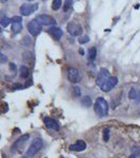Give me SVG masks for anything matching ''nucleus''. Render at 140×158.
Returning <instances> with one entry per match:
<instances>
[{"instance_id": "nucleus-8", "label": "nucleus", "mask_w": 140, "mask_h": 158, "mask_svg": "<svg viewBox=\"0 0 140 158\" xmlns=\"http://www.w3.org/2000/svg\"><path fill=\"white\" fill-rule=\"evenodd\" d=\"M38 9V4L34 3V4H29V3H25L22 7H20V13L23 16H29L31 14L34 13L36 10Z\"/></svg>"}, {"instance_id": "nucleus-1", "label": "nucleus", "mask_w": 140, "mask_h": 158, "mask_svg": "<svg viewBox=\"0 0 140 158\" xmlns=\"http://www.w3.org/2000/svg\"><path fill=\"white\" fill-rule=\"evenodd\" d=\"M94 109H95L96 114L99 117H105L108 114V103L102 97L97 98V100L95 101V104H94Z\"/></svg>"}, {"instance_id": "nucleus-22", "label": "nucleus", "mask_w": 140, "mask_h": 158, "mask_svg": "<svg viewBox=\"0 0 140 158\" xmlns=\"http://www.w3.org/2000/svg\"><path fill=\"white\" fill-rule=\"evenodd\" d=\"M78 41H79L80 44H84V43H86V42L90 41V37L88 36H81L79 39H78Z\"/></svg>"}, {"instance_id": "nucleus-30", "label": "nucleus", "mask_w": 140, "mask_h": 158, "mask_svg": "<svg viewBox=\"0 0 140 158\" xmlns=\"http://www.w3.org/2000/svg\"><path fill=\"white\" fill-rule=\"evenodd\" d=\"M1 33H2V30H1V29H0V34H1Z\"/></svg>"}, {"instance_id": "nucleus-14", "label": "nucleus", "mask_w": 140, "mask_h": 158, "mask_svg": "<svg viewBox=\"0 0 140 158\" xmlns=\"http://www.w3.org/2000/svg\"><path fill=\"white\" fill-rule=\"evenodd\" d=\"M96 56H97V50H96L95 47H91L88 50V60L94 61L96 59Z\"/></svg>"}, {"instance_id": "nucleus-16", "label": "nucleus", "mask_w": 140, "mask_h": 158, "mask_svg": "<svg viewBox=\"0 0 140 158\" xmlns=\"http://www.w3.org/2000/svg\"><path fill=\"white\" fill-rule=\"evenodd\" d=\"M12 30H13L14 34H18L22 30V23H13L12 25Z\"/></svg>"}, {"instance_id": "nucleus-21", "label": "nucleus", "mask_w": 140, "mask_h": 158, "mask_svg": "<svg viewBox=\"0 0 140 158\" xmlns=\"http://www.w3.org/2000/svg\"><path fill=\"white\" fill-rule=\"evenodd\" d=\"M129 98L130 99H136L137 98V91L135 89H132L129 93Z\"/></svg>"}, {"instance_id": "nucleus-23", "label": "nucleus", "mask_w": 140, "mask_h": 158, "mask_svg": "<svg viewBox=\"0 0 140 158\" xmlns=\"http://www.w3.org/2000/svg\"><path fill=\"white\" fill-rule=\"evenodd\" d=\"M72 4H73L72 1H66V2H64V5H63V12H68L69 10L71 9Z\"/></svg>"}, {"instance_id": "nucleus-12", "label": "nucleus", "mask_w": 140, "mask_h": 158, "mask_svg": "<svg viewBox=\"0 0 140 158\" xmlns=\"http://www.w3.org/2000/svg\"><path fill=\"white\" fill-rule=\"evenodd\" d=\"M85 149H86V143L83 140H78L76 143H74V145H72L70 147L71 151H74V152H81V151H84Z\"/></svg>"}, {"instance_id": "nucleus-3", "label": "nucleus", "mask_w": 140, "mask_h": 158, "mask_svg": "<svg viewBox=\"0 0 140 158\" xmlns=\"http://www.w3.org/2000/svg\"><path fill=\"white\" fill-rule=\"evenodd\" d=\"M41 30H42V27L39 24L38 21H37L36 19L29 21V22L27 23V31H29V33L32 35V36H34V37L38 36L41 33Z\"/></svg>"}, {"instance_id": "nucleus-13", "label": "nucleus", "mask_w": 140, "mask_h": 158, "mask_svg": "<svg viewBox=\"0 0 140 158\" xmlns=\"http://www.w3.org/2000/svg\"><path fill=\"white\" fill-rule=\"evenodd\" d=\"M43 121H44V124L48 126L49 129L55 130V131H58V130H59V123L55 119H53V118L45 117Z\"/></svg>"}, {"instance_id": "nucleus-25", "label": "nucleus", "mask_w": 140, "mask_h": 158, "mask_svg": "<svg viewBox=\"0 0 140 158\" xmlns=\"http://www.w3.org/2000/svg\"><path fill=\"white\" fill-rule=\"evenodd\" d=\"M73 93H74V95L76 96V97H79L80 95H81L80 89L78 88V86H75V88H73Z\"/></svg>"}, {"instance_id": "nucleus-7", "label": "nucleus", "mask_w": 140, "mask_h": 158, "mask_svg": "<svg viewBox=\"0 0 140 158\" xmlns=\"http://www.w3.org/2000/svg\"><path fill=\"white\" fill-rule=\"evenodd\" d=\"M118 83V78L115 76H111L110 78H108V80L105 82V83L103 84L102 86H100V89H101L103 92L108 93L110 92V91H112L114 88H115L116 86H117Z\"/></svg>"}, {"instance_id": "nucleus-27", "label": "nucleus", "mask_w": 140, "mask_h": 158, "mask_svg": "<svg viewBox=\"0 0 140 158\" xmlns=\"http://www.w3.org/2000/svg\"><path fill=\"white\" fill-rule=\"evenodd\" d=\"M10 70L15 72V71H16V66H15L14 63H10Z\"/></svg>"}, {"instance_id": "nucleus-15", "label": "nucleus", "mask_w": 140, "mask_h": 158, "mask_svg": "<svg viewBox=\"0 0 140 158\" xmlns=\"http://www.w3.org/2000/svg\"><path fill=\"white\" fill-rule=\"evenodd\" d=\"M29 75V70L27 66H20V77L21 78H27Z\"/></svg>"}, {"instance_id": "nucleus-6", "label": "nucleus", "mask_w": 140, "mask_h": 158, "mask_svg": "<svg viewBox=\"0 0 140 158\" xmlns=\"http://www.w3.org/2000/svg\"><path fill=\"white\" fill-rule=\"evenodd\" d=\"M66 30L72 36H80V35H82V32H83L81 25L76 22H70L66 27Z\"/></svg>"}, {"instance_id": "nucleus-19", "label": "nucleus", "mask_w": 140, "mask_h": 158, "mask_svg": "<svg viewBox=\"0 0 140 158\" xmlns=\"http://www.w3.org/2000/svg\"><path fill=\"white\" fill-rule=\"evenodd\" d=\"M11 23H22V17L20 16H14L11 18Z\"/></svg>"}, {"instance_id": "nucleus-24", "label": "nucleus", "mask_w": 140, "mask_h": 158, "mask_svg": "<svg viewBox=\"0 0 140 158\" xmlns=\"http://www.w3.org/2000/svg\"><path fill=\"white\" fill-rule=\"evenodd\" d=\"M7 61V57L3 54L2 52H0V64H2V63H5Z\"/></svg>"}, {"instance_id": "nucleus-11", "label": "nucleus", "mask_w": 140, "mask_h": 158, "mask_svg": "<svg viewBox=\"0 0 140 158\" xmlns=\"http://www.w3.org/2000/svg\"><path fill=\"white\" fill-rule=\"evenodd\" d=\"M48 33L53 37V38L55 39V40H59V39L62 37V35H63V32H62V30H61L60 27H50V29H49V31H48Z\"/></svg>"}, {"instance_id": "nucleus-31", "label": "nucleus", "mask_w": 140, "mask_h": 158, "mask_svg": "<svg viewBox=\"0 0 140 158\" xmlns=\"http://www.w3.org/2000/svg\"><path fill=\"white\" fill-rule=\"evenodd\" d=\"M24 158H27V157H24Z\"/></svg>"}, {"instance_id": "nucleus-29", "label": "nucleus", "mask_w": 140, "mask_h": 158, "mask_svg": "<svg viewBox=\"0 0 140 158\" xmlns=\"http://www.w3.org/2000/svg\"><path fill=\"white\" fill-rule=\"evenodd\" d=\"M137 155H138V154H132L130 158H136V157H137Z\"/></svg>"}, {"instance_id": "nucleus-26", "label": "nucleus", "mask_w": 140, "mask_h": 158, "mask_svg": "<svg viewBox=\"0 0 140 158\" xmlns=\"http://www.w3.org/2000/svg\"><path fill=\"white\" fill-rule=\"evenodd\" d=\"M108 138H110V130L108 129H105L103 132V140L104 141H108Z\"/></svg>"}, {"instance_id": "nucleus-5", "label": "nucleus", "mask_w": 140, "mask_h": 158, "mask_svg": "<svg viewBox=\"0 0 140 158\" xmlns=\"http://www.w3.org/2000/svg\"><path fill=\"white\" fill-rule=\"evenodd\" d=\"M36 20L38 21V23L41 25V27H42V25H54V24H56V20L53 18L52 16L45 15V14L38 15L37 16Z\"/></svg>"}, {"instance_id": "nucleus-28", "label": "nucleus", "mask_w": 140, "mask_h": 158, "mask_svg": "<svg viewBox=\"0 0 140 158\" xmlns=\"http://www.w3.org/2000/svg\"><path fill=\"white\" fill-rule=\"evenodd\" d=\"M17 88L22 89V86H21V84H14V89H17Z\"/></svg>"}, {"instance_id": "nucleus-9", "label": "nucleus", "mask_w": 140, "mask_h": 158, "mask_svg": "<svg viewBox=\"0 0 140 158\" xmlns=\"http://www.w3.org/2000/svg\"><path fill=\"white\" fill-rule=\"evenodd\" d=\"M110 77H111V75H110V72H108L106 69H102V70L99 72V74H98L97 84L99 86H102L106 81H108Z\"/></svg>"}, {"instance_id": "nucleus-10", "label": "nucleus", "mask_w": 140, "mask_h": 158, "mask_svg": "<svg viewBox=\"0 0 140 158\" xmlns=\"http://www.w3.org/2000/svg\"><path fill=\"white\" fill-rule=\"evenodd\" d=\"M29 138V134H25V135H23V136H21L19 139H17L16 141L14 142V145H12V151L13 152H16V151H18L19 149H20L21 147H22L23 145H24L25 142L27 141V139Z\"/></svg>"}, {"instance_id": "nucleus-18", "label": "nucleus", "mask_w": 140, "mask_h": 158, "mask_svg": "<svg viewBox=\"0 0 140 158\" xmlns=\"http://www.w3.org/2000/svg\"><path fill=\"white\" fill-rule=\"evenodd\" d=\"M61 4H62L61 0H54V1H53V4H52V9L54 10V11H57V10L60 9Z\"/></svg>"}, {"instance_id": "nucleus-2", "label": "nucleus", "mask_w": 140, "mask_h": 158, "mask_svg": "<svg viewBox=\"0 0 140 158\" xmlns=\"http://www.w3.org/2000/svg\"><path fill=\"white\" fill-rule=\"evenodd\" d=\"M42 145H43L42 139H41V138H35V139L32 141V143H31V145L29 147V149H27V153H25L27 157L29 158V157H33V156H35L41 150Z\"/></svg>"}, {"instance_id": "nucleus-20", "label": "nucleus", "mask_w": 140, "mask_h": 158, "mask_svg": "<svg viewBox=\"0 0 140 158\" xmlns=\"http://www.w3.org/2000/svg\"><path fill=\"white\" fill-rule=\"evenodd\" d=\"M0 23H1V25L2 27H7V25L11 23V19L10 18H7V17H3L1 20H0Z\"/></svg>"}, {"instance_id": "nucleus-17", "label": "nucleus", "mask_w": 140, "mask_h": 158, "mask_svg": "<svg viewBox=\"0 0 140 158\" xmlns=\"http://www.w3.org/2000/svg\"><path fill=\"white\" fill-rule=\"evenodd\" d=\"M81 103L84 106H92V99H91L90 96H84L81 98Z\"/></svg>"}, {"instance_id": "nucleus-4", "label": "nucleus", "mask_w": 140, "mask_h": 158, "mask_svg": "<svg viewBox=\"0 0 140 158\" xmlns=\"http://www.w3.org/2000/svg\"><path fill=\"white\" fill-rule=\"evenodd\" d=\"M68 79L69 81L72 83H78L81 80V75H80L79 70L75 68H70L68 70Z\"/></svg>"}]
</instances>
